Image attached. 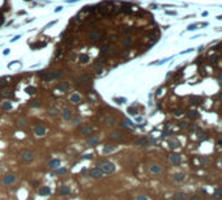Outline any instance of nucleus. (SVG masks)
Here are the masks:
<instances>
[{"instance_id":"23","label":"nucleus","mask_w":222,"mask_h":200,"mask_svg":"<svg viewBox=\"0 0 222 200\" xmlns=\"http://www.w3.org/2000/svg\"><path fill=\"white\" fill-rule=\"evenodd\" d=\"M172 199H174V200H186V193L178 192V193H175V195L172 196Z\"/></svg>"},{"instance_id":"35","label":"nucleus","mask_w":222,"mask_h":200,"mask_svg":"<svg viewBox=\"0 0 222 200\" xmlns=\"http://www.w3.org/2000/svg\"><path fill=\"white\" fill-rule=\"evenodd\" d=\"M64 173H67V169H65V167L58 169V174H64Z\"/></svg>"},{"instance_id":"43","label":"nucleus","mask_w":222,"mask_h":200,"mask_svg":"<svg viewBox=\"0 0 222 200\" xmlns=\"http://www.w3.org/2000/svg\"><path fill=\"white\" fill-rule=\"evenodd\" d=\"M221 165H222V158H221Z\"/></svg>"},{"instance_id":"33","label":"nucleus","mask_w":222,"mask_h":200,"mask_svg":"<svg viewBox=\"0 0 222 200\" xmlns=\"http://www.w3.org/2000/svg\"><path fill=\"white\" fill-rule=\"evenodd\" d=\"M72 122H73V124H75V126H77V124H80V123H81V119L76 117V118H73V119H72Z\"/></svg>"},{"instance_id":"6","label":"nucleus","mask_w":222,"mask_h":200,"mask_svg":"<svg viewBox=\"0 0 222 200\" xmlns=\"http://www.w3.org/2000/svg\"><path fill=\"white\" fill-rule=\"evenodd\" d=\"M106 127H114L116 124V118L114 115H107L104 118V123H103Z\"/></svg>"},{"instance_id":"5","label":"nucleus","mask_w":222,"mask_h":200,"mask_svg":"<svg viewBox=\"0 0 222 200\" xmlns=\"http://www.w3.org/2000/svg\"><path fill=\"white\" fill-rule=\"evenodd\" d=\"M89 175H90L93 179H101L104 174L102 173V170H101L99 167H93V169L89 170Z\"/></svg>"},{"instance_id":"10","label":"nucleus","mask_w":222,"mask_h":200,"mask_svg":"<svg viewBox=\"0 0 222 200\" xmlns=\"http://www.w3.org/2000/svg\"><path fill=\"white\" fill-rule=\"evenodd\" d=\"M99 139H101V137H99L98 135H95V136L93 135V136H90V137L86 140V144H88L89 147H91V145H97V144L99 143Z\"/></svg>"},{"instance_id":"39","label":"nucleus","mask_w":222,"mask_h":200,"mask_svg":"<svg viewBox=\"0 0 222 200\" xmlns=\"http://www.w3.org/2000/svg\"><path fill=\"white\" fill-rule=\"evenodd\" d=\"M4 85H7V81L5 80H0V86H4Z\"/></svg>"},{"instance_id":"28","label":"nucleus","mask_w":222,"mask_h":200,"mask_svg":"<svg viewBox=\"0 0 222 200\" xmlns=\"http://www.w3.org/2000/svg\"><path fill=\"white\" fill-rule=\"evenodd\" d=\"M11 94H12V92H11L9 89H3V90H2V95H3V97H9Z\"/></svg>"},{"instance_id":"14","label":"nucleus","mask_w":222,"mask_h":200,"mask_svg":"<svg viewBox=\"0 0 222 200\" xmlns=\"http://www.w3.org/2000/svg\"><path fill=\"white\" fill-rule=\"evenodd\" d=\"M114 150H116V145H110V144H107L103 148V154H110L111 152H114Z\"/></svg>"},{"instance_id":"22","label":"nucleus","mask_w":222,"mask_h":200,"mask_svg":"<svg viewBox=\"0 0 222 200\" xmlns=\"http://www.w3.org/2000/svg\"><path fill=\"white\" fill-rule=\"evenodd\" d=\"M148 144H149V140L145 139V137H141V139L136 140V145H148Z\"/></svg>"},{"instance_id":"32","label":"nucleus","mask_w":222,"mask_h":200,"mask_svg":"<svg viewBox=\"0 0 222 200\" xmlns=\"http://www.w3.org/2000/svg\"><path fill=\"white\" fill-rule=\"evenodd\" d=\"M128 113H130L131 115H136V114H137V110H136L135 107H130V109H128Z\"/></svg>"},{"instance_id":"19","label":"nucleus","mask_w":222,"mask_h":200,"mask_svg":"<svg viewBox=\"0 0 222 200\" xmlns=\"http://www.w3.org/2000/svg\"><path fill=\"white\" fill-rule=\"evenodd\" d=\"M59 193H60V195L67 196V195H69V193H71V188H69L68 186H61V187H60V190H59Z\"/></svg>"},{"instance_id":"26","label":"nucleus","mask_w":222,"mask_h":200,"mask_svg":"<svg viewBox=\"0 0 222 200\" xmlns=\"http://www.w3.org/2000/svg\"><path fill=\"white\" fill-rule=\"evenodd\" d=\"M48 114L51 115V117H58V109H55V107H51L50 110H48Z\"/></svg>"},{"instance_id":"37","label":"nucleus","mask_w":222,"mask_h":200,"mask_svg":"<svg viewBox=\"0 0 222 200\" xmlns=\"http://www.w3.org/2000/svg\"><path fill=\"white\" fill-rule=\"evenodd\" d=\"M131 42H132V41H131V38H127V39L124 41V45H126V46H127V45H131Z\"/></svg>"},{"instance_id":"8","label":"nucleus","mask_w":222,"mask_h":200,"mask_svg":"<svg viewBox=\"0 0 222 200\" xmlns=\"http://www.w3.org/2000/svg\"><path fill=\"white\" fill-rule=\"evenodd\" d=\"M149 173H150V174H161V173H162V167H161V165L152 163V165L149 166Z\"/></svg>"},{"instance_id":"3","label":"nucleus","mask_w":222,"mask_h":200,"mask_svg":"<svg viewBox=\"0 0 222 200\" xmlns=\"http://www.w3.org/2000/svg\"><path fill=\"white\" fill-rule=\"evenodd\" d=\"M78 131H80V134H81L82 136H93L95 128H94L93 126H82V127H80Z\"/></svg>"},{"instance_id":"2","label":"nucleus","mask_w":222,"mask_h":200,"mask_svg":"<svg viewBox=\"0 0 222 200\" xmlns=\"http://www.w3.org/2000/svg\"><path fill=\"white\" fill-rule=\"evenodd\" d=\"M21 158H22L24 162H32V161L35 158V156H34V152H33V150L25 149V150L21 152Z\"/></svg>"},{"instance_id":"20","label":"nucleus","mask_w":222,"mask_h":200,"mask_svg":"<svg viewBox=\"0 0 222 200\" xmlns=\"http://www.w3.org/2000/svg\"><path fill=\"white\" fill-rule=\"evenodd\" d=\"M68 88H69V84H68V82H60V84L58 85V89L61 90V92H67Z\"/></svg>"},{"instance_id":"29","label":"nucleus","mask_w":222,"mask_h":200,"mask_svg":"<svg viewBox=\"0 0 222 200\" xmlns=\"http://www.w3.org/2000/svg\"><path fill=\"white\" fill-rule=\"evenodd\" d=\"M188 115H189L191 118H199V114H197L196 110H191V111L188 113Z\"/></svg>"},{"instance_id":"12","label":"nucleus","mask_w":222,"mask_h":200,"mask_svg":"<svg viewBox=\"0 0 222 200\" xmlns=\"http://www.w3.org/2000/svg\"><path fill=\"white\" fill-rule=\"evenodd\" d=\"M170 161H171L174 165H179L180 161H182V157H180V154H178V153H172V154H170Z\"/></svg>"},{"instance_id":"17","label":"nucleus","mask_w":222,"mask_h":200,"mask_svg":"<svg viewBox=\"0 0 222 200\" xmlns=\"http://www.w3.org/2000/svg\"><path fill=\"white\" fill-rule=\"evenodd\" d=\"M48 166L51 167V169H59V166H60V160H51L50 162H48Z\"/></svg>"},{"instance_id":"36","label":"nucleus","mask_w":222,"mask_h":200,"mask_svg":"<svg viewBox=\"0 0 222 200\" xmlns=\"http://www.w3.org/2000/svg\"><path fill=\"white\" fill-rule=\"evenodd\" d=\"M136 200H149V199H148L146 196H144V195H141V196H139V197H137Z\"/></svg>"},{"instance_id":"24","label":"nucleus","mask_w":222,"mask_h":200,"mask_svg":"<svg viewBox=\"0 0 222 200\" xmlns=\"http://www.w3.org/2000/svg\"><path fill=\"white\" fill-rule=\"evenodd\" d=\"M169 147H170L171 149H175V148L179 147V141H178V140H170V141H169Z\"/></svg>"},{"instance_id":"1","label":"nucleus","mask_w":222,"mask_h":200,"mask_svg":"<svg viewBox=\"0 0 222 200\" xmlns=\"http://www.w3.org/2000/svg\"><path fill=\"white\" fill-rule=\"evenodd\" d=\"M98 167L102 170V173H103V174H107V175L114 174V173H115V170H116L115 163H114V162H111V161H107V160L99 161V162H98Z\"/></svg>"},{"instance_id":"15","label":"nucleus","mask_w":222,"mask_h":200,"mask_svg":"<svg viewBox=\"0 0 222 200\" xmlns=\"http://www.w3.org/2000/svg\"><path fill=\"white\" fill-rule=\"evenodd\" d=\"M69 101H71L72 104H80V102H81V97H80V94L73 93V94L69 97Z\"/></svg>"},{"instance_id":"7","label":"nucleus","mask_w":222,"mask_h":200,"mask_svg":"<svg viewBox=\"0 0 222 200\" xmlns=\"http://www.w3.org/2000/svg\"><path fill=\"white\" fill-rule=\"evenodd\" d=\"M108 137L111 140H114V141H119V140L123 139V134H122V131H113L108 135Z\"/></svg>"},{"instance_id":"13","label":"nucleus","mask_w":222,"mask_h":200,"mask_svg":"<svg viewBox=\"0 0 222 200\" xmlns=\"http://www.w3.org/2000/svg\"><path fill=\"white\" fill-rule=\"evenodd\" d=\"M61 115H63L64 120H71V119H72V111H71V109H67V107L63 109Z\"/></svg>"},{"instance_id":"27","label":"nucleus","mask_w":222,"mask_h":200,"mask_svg":"<svg viewBox=\"0 0 222 200\" xmlns=\"http://www.w3.org/2000/svg\"><path fill=\"white\" fill-rule=\"evenodd\" d=\"M122 126H123V127H133V123H132L131 120H128V119H126V120H123V123H122Z\"/></svg>"},{"instance_id":"18","label":"nucleus","mask_w":222,"mask_h":200,"mask_svg":"<svg viewBox=\"0 0 222 200\" xmlns=\"http://www.w3.org/2000/svg\"><path fill=\"white\" fill-rule=\"evenodd\" d=\"M172 178L175 182H183L186 179V175H184V173H176V174H174Z\"/></svg>"},{"instance_id":"21","label":"nucleus","mask_w":222,"mask_h":200,"mask_svg":"<svg viewBox=\"0 0 222 200\" xmlns=\"http://www.w3.org/2000/svg\"><path fill=\"white\" fill-rule=\"evenodd\" d=\"M2 109L3 110H12V102H8V101H4L2 102Z\"/></svg>"},{"instance_id":"16","label":"nucleus","mask_w":222,"mask_h":200,"mask_svg":"<svg viewBox=\"0 0 222 200\" xmlns=\"http://www.w3.org/2000/svg\"><path fill=\"white\" fill-rule=\"evenodd\" d=\"M101 35H102L101 32H91L90 35H89V38H90L91 41H99V39H101Z\"/></svg>"},{"instance_id":"11","label":"nucleus","mask_w":222,"mask_h":200,"mask_svg":"<svg viewBox=\"0 0 222 200\" xmlns=\"http://www.w3.org/2000/svg\"><path fill=\"white\" fill-rule=\"evenodd\" d=\"M50 193H51V190H50V187H47V186H43V187L38 188V195H39V196H48Z\"/></svg>"},{"instance_id":"40","label":"nucleus","mask_w":222,"mask_h":200,"mask_svg":"<svg viewBox=\"0 0 222 200\" xmlns=\"http://www.w3.org/2000/svg\"><path fill=\"white\" fill-rule=\"evenodd\" d=\"M98 200H108V199H106V197H101V199H98Z\"/></svg>"},{"instance_id":"34","label":"nucleus","mask_w":222,"mask_h":200,"mask_svg":"<svg viewBox=\"0 0 222 200\" xmlns=\"http://www.w3.org/2000/svg\"><path fill=\"white\" fill-rule=\"evenodd\" d=\"M18 126H20V127H25V126H26V120H25V119H20V120H18Z\"/></svg>"},{"instance_id":"4","label":"nucleus","mask_w":222,"mask_h":200,"mask_svg":"<svg viewBox=\"0 0 222 200\" xmlns=\"http://www.w3.org/2000/svg\"><path fill=\"white\" fill-rule=\"evenodd\" d=\"M34 134H35V136H38V137L45 136V135H46V127H45L43 124H41V123H37V124L34 126Z\"/></svg>"},{"instance_id":"41","label":"nucleus","mask_w":222,"mask_h":200,"mask_svg":"<svg viewBox=\"0 0 222 200\" xmlns=\"http://www.w3.org/2000/svg\"><path fill=\"white\" fill-rule=\"evenodd\" d=\"M219 145H222V140H221V141H219Z\"/></svg>"},{"instance_id":"31","label":"nucleus","mask_w":222,"mask_h":200,"mask_svg":"<svg viewBox=\"0 0 222 200\" xmlns=\"http://www.w3.org/2000/svg\"><path fill=\"white\" fill-rule=\"evenodd\" d=\"M214 195H215V196H218V197H221V196H222V188H215Z\"/></svg>"},{"instance_id":"38","label":"nucleus","mask_w":222,"mask_h":200,"mask_svg":"<svg viewBox=\"0 0 222 200\" xmlns=\"http://www.w3.org/2000/svg\"><path fill=\"white\" fill-rule=\"evenodd\" d=\"M28 92L32 94V93H35V89H34V88H28Z\"/></svg>"},{"instance_id":"42","label":"nucleus","mask_w":222,"mask_h":200,"mask_svg":"<svg viewBox=\"0 0 222 200\" xmlns=\"http://www.w3.org/2000/svg\"><path fill=\"white\" fill-rule=\"evenodd\" d=\"M219 20H222V16H219Z\"/></svg>"},{"instance_id":"30","label":"nucleus","mask_w":222,"mask_h":200,"mask_svg":"<svg viewBox=\"0 0 222 200\" xmlns=\"http://www.w3.org/2000/svg\"><path fill=\"white\" fill-rule=\"evenodd\" d=\"M80 59H81V63H88L89 62V56L88 55H81Z\"/></svg>"},{"instance_id":"9","label":"nucleus","mask_w":222,"mask_h":200,"mask_svg":"<svg viewBox=\"0 0 222 200\" xmlns=\"http://www.w3.org/2000/svg\"><path fill=\"white\" fill-rule=\"evenodd\" d=\"M13 182H16V175L15 174H9L7 177H4V179L2 180V183L4 186H8V184H12Z\"/></svg>"},{"instance_id":"25","label":"nucleus","mask_w":222,"mask_h":200,"mask_svg":"<svg viewBox=\"0 0 222 200\" xmlns=\"http://www.w3.org/2000/svg\"><path fill=\"white\" fill-rule=\"evenodd\" d=\"M42 78H43V81H51V80H54V77H52V73H51V72L45 73Z\"/></svg>"}]
</instances>
